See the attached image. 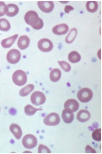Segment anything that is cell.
Segmentation results:
<instances>
[{"label":"cell","mask_w":102,"mask_h":154,"mask_svg":"<svg viewBox=\"0 0 102 154\" xmlns=\"http://www.w3.org/2000/svg\"><path fill=\"white\" fill-rule=\"evenodd\" d=\"M26 23L35 30H39L44 26L43 20L38 17V14L34 11L27 12L24 17Z\"/></svg>","instance_id":"6da1fadb"},{"label":"cell","mask_w":102,"mask_h":154,"mask_svg":"<svg viewBox=\"0 0 102 154\" xmlns=\"http://www.w3.org/2000/svg\"><path fill=\"white\" fill-rule=\"evenodd\" d=\"M12 80L16 85L22 86L26 84L27 82V75L22 70H17L13 73Z\"/></svg>","instance_id":"7a4b0ae2"},{"label":"cell","mask_w":102,"mask_h":154,"mask_svg":"<svg viewBox=\"0 0 102 154\" xmlns=\"http://www.w3.org/2000/svg\"><path fill=\"white\" fill-rule=\"evenodd\" d=\"M93 97L92 91L88 88H84L80 90L77 93V97L80 101L87 103L91 100Z\"/></svg>","instance_id":"3957f363"},{"label":"cell","mask_w":102,"mask_h":154,"mask_svg":"<svg viewBox=\"0 0 102 154\" xmlns=\"http://www.w3.org/2000/svg\"><path fill=\"white\" fill-rule=\"evenodd\" d=\"M22 143L26 148L32 149L37 146V140L34 135L27 134L24 137Z\"/></svg>","instance_id":"277c9868"},{"label":"cell","mask_w":102,"mask_h":154,"mask_svg":"<svg viewBox=\"0 0 102 154\" xmlns=\"http://www.w3.org/2000/svg\"><path fill=\"white\" fill-rule=\"evenodd\" d=\"M31 100L33 104L35 106H40L46 102V97L42 92L36 91L32 94Z\"/></svg>","instance_id":"5b68a950"},{"label":"cell","mask_w":102,"mask_h":154,"mask_svg":"<svg viewBox=\"0 0 102 154\" xmlns=\"http://www.w3.org/2000/svg\"><path fill=\"white\" fill-rule=\"evenodd\" d=\"M38 47L39 49L42 52H50L53 49V44L49 39L43 38L38 42Z\"/></svg>","instance_id":"8992f818"},{"label":"cell","mask_w":102,"mask_h":154,"mask_svg":"<svg viewBox=\"0 0 102 154\" xmlns=\"http://www.w3.org/2000/svg\"><path fill=\"white\" fill-rule=\"evenodd\" d=\"M59 115L56 113H51L46 116L43 120L44 124L49 126L57 125L60 122Z\"/></svg>","instance_id":"52a82bcc"},{"label":"cell","mask_w":102,"mask_h":154,"mask_svg":"<svg viewBox=\"0 0 102 154\" xmlns=\"http://www.w3.org/2000/svg\"><path fill=\"white\" fill-rule=\"evenodd\" d=\"M21 54L19 51L13 49L9 51L7 56V59L10 64H16L20 60Z\"/></svg>","instance_id":"ba28073f"},{"label":"cell","mask_w":102,"mask_h":154,"mask_svg":"<svg viewBox=\"0 0 102 154\" xmlns=\"http://www.w3.org/2000/svg\"><path fill=\"white\" fill-rule=\"evenodd\" d=\"M37 5L41 10L46 13H50L54 9V3L53 2H38Z\"/></svg>","instance_id":"9c48e42d"},{"label":"cell","mask_w":102,"mask_h":154,"mask_svg":"<svg viewBox=\"0 0 102 154\" xmlns=\"http://www.w3.org/2000/svg\"><path fill=\"white\" fill-rule=\"evenodd\" d=\"M19 9L17 5L9 4L6 5L4 9L5 14L8 17H13L18 13Z\"/></svg>","instance_id":"30bf717a"},{"label":"cell","mask_w":102,"mask_h":154,"mask_svg":"<svg viewBox=\"0 0 102 154\" xmlns=\"http://www.w3.org/2000/svg\"><path fill=\"white\" fill-rule=\"evenodd\" d=\"M69 27L66 24H61L58 25L53 27L52 32L53 33L57 35H63L68 32Z\"/></svg>","instance_id":"8fae6325"},{"label":"cell","mask_w":102,"mask_h":154,"mask_svg":"<svg viewBox=\"0 0 102 154\" xmlns=\"http://www.w3.org/2000/svg\"><path fill=\"white\" fill-rule=\"evenodd\" d=\"M62 117L64 122L65 123H71L72 122L74 119L73 112L70 109L65 108L63 111Z\"/></svg>","instance_id":"7c38bea8"},{"label":"cell","mask_w":102,"mask_h":154,"mask_svg":"<svg viewBox=\"0 0 102 154\" xmlns=\"http://www.w3.org/2000/svg\"><path fill=\"white\" fill-rule=\"evenodd\" d=\"M30 38L28 36L26 35H22L19 37L18 41V47L20 50H23L28 48L30 45Z\"/></svg>","instance_id":"4fadbf2b"},{"label":"cell","mask_w":102,"mask_h":154,"mask_svg":"<svg viewBox=\"0 0 102 154\" xmlns=\"http://www.w3.org/2000/svg\"><path fill=\"white\" fill-rule=\"evenodd\" d=\"M10 130L16 139L19 140L21 138L22 135V132L18 125L15 123L11 124L10 126Z\"/></svg>","instance_id":"5bb4252c"},{"label":"cell","mask_w":102,"mask_h":154,"mask_svg":"<svg viewBox=\"0 0 102 154\" xmlns=\"http://www.w3.org/2000/svg\"><path fill=\"white\" fill-rule=\"evenodd\" d=\"M91 117L90 113L86 109H81L77 114V119L79 122H87Z\"/></svg>","instance_id":"9a60e30c"},{"label":"cell","mask_w":102,"mask_h":154,"mask_svg":"<svg viewBox=\"0 0 102 154\" xmlns=\"http://www.w3.org/2000/svg\"><path fill=\"white\" fill-rule=\"evenodd\" d=\"M64 107V108L70 109L74 112H76L79 109V104L77 100L71 99L65 101Z\"/></svg>","instance_id":"2e32d148"},{"label":"cell","mask_w":102,"mask_h":154,"mask_svg":"<svg viewBox=\"0 0 102 154\" xmlns=\"http://www.w3.org/2000/svg\"><path fill=\"white\" fill-rule=\"evenodd\" d=\"M18 37V35L16 34L11 37L4 39L2 41V46L4 48H10L15 42Z\"/></svg>","instance_id":"e0dca14e"},{"label":"cell","mask_w":102,"mask_h":154,"mask_svg":"<svg viewBox=\"0 0 102 154\" xmlns=\"http://www.w3.org/2000/svg\"><path fill=\"white\" fill-rule=\"evenodd\" d=\"M61 76V72L59 69L57 68L52 69L50 72V80L53 82H57L60 80Z\"/></svg>","instance_id":"ac0fdd59"},{"label":"cell","mask_w":102,"mask_h":154,"mask_svg":"<svg viewBox=\"0 0 102 154\" xmlns=\"http://www.w3.org/2000/svg\"><path fill=\"white\" fill-rule=\"evenodd\" d=\"M34 86L33 85L29 84L23 88L20 91L19 94L21 97H26L29 95L34 89Z\"/></svg>","instance_id":"d6986e66"},{"label":"cell","mask_w":102,"mask_h":154,"mask_svg":"<svg viewBox=\"0 0 102 154\" xmlns=\"http://www.w3.org/2000/svg\"><path fill=\"white\" fill-rule=\"evenodd\" d=\"M81 56L78 52L73 51L68 55V59L72 63H76L81 60Z\"/></svg>","instance_id":"ffe728a7"},{"label":"cell","mask_w":102,"mask_h":154,"mask_svg":"<svg viewBox=\"0 0 102 154\" xmlns=\"http://www.w3.org/2000/svg\"><path fill=\"white\" fill-rule=\"evenodd\" d=\"M77 35V30L76 28L71 29L65 38V42L68 44H71L75 40Z\"/></svg>","instance_id":"44dd1931"},{"label":"cell","mask_w":102,"mask_h":154,"mask_svg":"<svg viewBox=\"0 0 102 154\" xmlns=\"http://www.w3.org/2000/svg\"><path fill=\"white\" fill-rule=\"evenodd\" d=\"M86 7L88 12L94 13L98 9V3L96 1H88L87 2Z\"/></svg>","instance_id":"7402d4cb"},{"label":"cell","mask_w":102,"mask_h":154,"mask_svg":"<svg viewBox=\"0 0 102 154\" xmlns=\"http://www.w3.org/2000/svg\"><path fill=\"white\" fill-rule=\"evenodd\" d=\"M10 29V25L8 20L5 18L0 19V31L8 32Z\"/></svg>","instance_id":"603a6c76"},{"label":"cell","mask_w":102,"mask_h":154,"mask_svg":"<svg viewBox=\"0 0 102 154\" xmlns=\"http://www.w3.org/2000/svg\"><path fill=\"white\" fill-rule=\"evenodd\" d=\"M41 110H42V109L35 108L31 105H27L25 107V113L28 116L34 115L37 111Z\"/></svg>","instance_id":"cb8c5ba5"},{"label":"cell","mask_w":102,"mask_h":154,"mask_svg":"<svg viewBox=\"0 0 102 154\" xmlns=\"http://www.w3.org/2000/svg\"><path fill=\"white\" fill-rule=\"evenodd\" d=\"M92 138L96 141H99L101 140V129L100 128L96 129L93 131Z\"/></svg>","instance_id":"d4e9b609"},{"label":"cell","mask_w":102,"mask_h":154,"mask_svg":"<svg viewBox=\"0 0 102 154\" xmlns=\"http://www.w3.org/2000/svg\"><path fill=\"white\" fill-rule=\"evenodd\" d=\"M58 62L61 68L65 72H69L70 71L71 67L70 64L68 62L65 61H58Z\"/></svg>","instance_id":"484cf974"},{"label":"cell","mask_w":102,"mask_h":154,"mask_svg":"<svg viewBox=\"0 0 102 154\" xmlns=\"http://www.w3.org/2000/svg\"><path fill=\"white\" fill-rule=\"evenodd\" d=\"M38 153H51V151L46 146L43 145H39V148H38Z\"/></svg>","instance_id":"4316f807"},{"label":"cell","mask_w":102,"mask_h":154,"mask_svg":"<svg viewBox=\"0 0 102 154\" xmlns=\"http://www.w3.org/2000/svg\"><path fill=\"white\" fill-rule=\"evenodd\" d=\"M6 5L3 2H0V17H2L5 15L4 9Z\"/></svg>","instance_id":"83f0119b"},{"label":"cell","mask_w":102,"mask_h":154,"mask_svg":"<svg viewBox=\"0 0 102 154\" xmlns=\"http://www.w3.org/2000/svg\"><path fill=\"white\" fill-rule=\"evenodd\" d=\"M74 10V8L73 7L71 6L67 5V6H65V8H64V11L66 13H70L71 11Z\"/></svg>","instance_id":"f1b7e54d"}]
</instances>
